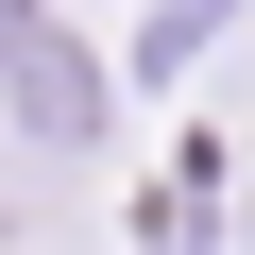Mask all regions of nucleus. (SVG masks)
<instances>
[{"mask_svg": "<svg viewBox=\"0 0 255 255\" xmlns=\"http://www.w3.org/2000/svg\"><path fill=\"white\" fill-rule=\"evenodd\" d=\"M0 102H17L51 153H85V136H102V85H85V51H68V34H34V17H17V51H0Z\"/></svg>", "mask_w": 255, "mask_h": 255, "instance_id": "obj_1", "label": "nucleus"}]
</instances>
